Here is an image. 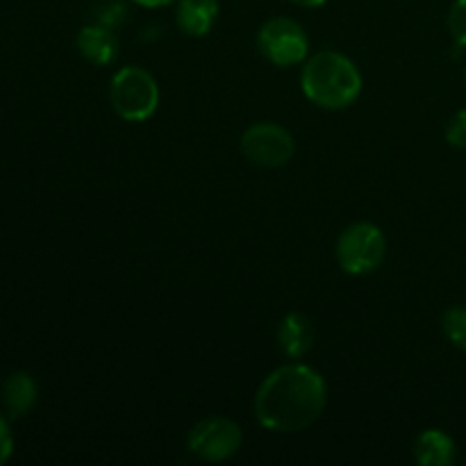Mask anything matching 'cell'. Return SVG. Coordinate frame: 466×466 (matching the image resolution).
<instances>
[{
	"label": "cell",
	"instance_id": "cell-2",
	"mask_svg": "<svg viewBox=\"0 0 466 466\" xmlns=\"http://www.w3.org/2000/svg\"><path fill=\"white\" fill-rule=\"evenodd\" d=\"M362 73L350 57L337 50H321L303 62L300 91L321 109H346L362 94Z\"/></svg>",
	"mask_w": 466,
	"mask_h": 466
},
{
	"label": "cell",
	"instance_id": "cell-3",
	"mask_svg": "<svg viewBox=\"0 0 466 466\" xmlns=\"http://www.w3.org/2000/svg\"><path fill=\"white\" fill-rule=\"evenodd\" d=\"M109 103L123 121H148L159 107L157 80L141 66L118 68L109 82Z\"/></svg>",
	"mask_w": 466,
	"mask_h": 466
},
{
	"label": "cell",
	"instance_id": "cell-4",
	"mask_svg": "<svg viewBox=\"0 0 466 466\" xmlns=\"http://www.w3.org/2000/svg\"><path fill=\"white\" fill-rule=\"evenodd\" d=\"M337 264L349 276L373 273L387 255V237L376 223L358 221L346 228L335 246Z\"/></svg>",
	"mask_w": 466,
	"mask_h": 466
},
{
	"label": "cell",
	"instance_id": "cell-6",
	"mask_svg": "<svg viewBox=\"0 0 466 466\" xmlns=\"http://www.w3.org/2000/svg\"><path fill=\"white\" fill-rule=\"evenodd\" d=\"M244 444L239 423L228 417H208L191 428L187 437L189 453L203 462H226L235 458Z\"/></svg>",
	"mask_w": 466,
	"mask_h": 466
},
{
	"label": "cell",
	"instance_id": "cell-12",
	"mask_svg": "<svg viewBox=\"0 0 466 466\" xmlns=\"http://www.w3.org/2000/svg\"><path fill=\"white\" fill-rule=\"evenodd\" d=\"M414 460L421 466H451L455 462V441L440 428H428L414 441Z\"/></svg>",
	"mask_w": 466,
	"mask_h": 466
},
{
	"label": "cell",
	"instance_id": "cell-11",
	"mask_svg": "<svg viewBox=\"0 0 466 466\" xmlns=\"http://www.w3.org/2000/svg\"><path fill=\"white\" fill-rule=\"evenodd\" d=\"M218 18V0H177L176 23L187 36H205Z\"/></svg>",
	"mask_w": 466,
	"mask_h": 466
},
{
	"label": "cell",
	"instance_id": "cell-7",
	"mask_svg": "<svg viewBox=\"0 0 466 466\" xmlns=\"http://www.w3.org/2000/svg\"><path fill=\"white\" fill-rule=\"evenodd\" d=\"M241 153L255 167L280 168L291 162L296 144L287 127L271 121H262L250 126L241 135Z\"/></svg>",
	"mask_w": 466,
	"mask_h": 466
},
{
	"label": "cell",
	"instance_id": "cell-20",
	"mask_svg": "<svg viewBox=\"0 0 466 466\" xmlns=\"http://www.w3.org/2000/svg\"><path fill=\"white\" fill-rule=\"evenodd\" d=\"M464 85H466V71H464Z\"/></svg>",
	"mask_w": 466,
	"mask_h": 466
},
{
	"label": "cell",
	"instance_id": "cell-19",
	"mask_svg": "<svg viewBox=\"0 0 466 466\" xmlns=\"http://www.w3.org/2000/svg\"><path fill=\"white\" fill-rule=\"evenodd\" d=\"M294 5H299V7H308V9H314V7H321V5H326L328 0H291Z\"/></svg>",
	"mask_w": 466,
	"mask_h": 466
},
{
	"label": "cell",
	"instance_id": "cell-17",
	"mask_svg": "<svg viewBox=\"0 0 466 466\" xmlns=\"http://www.w3.org/2000/svg\"><path fill=\"white\" fill-rule=\"evenodd\" d=\"M14 451V440H12V431L7 426V419L0 414V464L7 462L12 458Z\"/></svg>",
	"mask_w": 466,
	"mask_h": 466
},
{
	"label": "cell",
	"instance_id": "cell-18",
	"mask_svg": "<svg viewBox=\"0 0 466 466\" xmlns=\"http://www.w3.org/2000/svg\"><path fill=\"white\" fill-rule=\"evenodd\" d=\"M130 3L139 5V7H146V9H157V7H167V5L177 3V0H130Z\"/></svg>",
	"mask_w": 466,
	"mask_h": 466
},
{
	"label": "cell",
	"instance_id": "cell-5",
	"mask_svg": "<svg viewBox=\"0 0 466 466\" xmlns=\"http://www.w3.org/2000/svg\"><path fill=\"white\" fill-rule=\"evenodd\" d=\"M258 48L273 66H296L308 59L309 39L303 25L289 16L268 18L258 32Z\"/></svg>",
	"mask_w": 466,
	"mask_h": 466
},
{
	"label": "cell",
	"instance_id": "cell-1",
	"mask_svg": "<svg viewBox=\"0 0 466 466\" xmlns=\"http://www.w3.org/2000/svg\"><path fill=\"white\" fill-rule=\"evenodd\" d=\"M328 405V385L317 369L291 362L268 373L255 394V419L280 435L308 431Z\"/></svg>",
	"mask_w": 466,
	"mask_h": 466
},
{
	"label": "cell",
	"instance_id": "cell-14",
	"mask_svg": "<svg viewBox=\"0 0 466 466\" xmlns=\"http://www.w3.org/2000/svg\"><path fill=\"white\" fill-rule=\"evenodd\" d=\"M449 32L458 48H466V0H455L449 9Z\"/></svg>",
	"mask_w": 466,
	"mask_h": 466
},
{
	"label": "cell",
	"instance_id": "cell-13",
	"mask_svg": "<svg viewBox=\"0 0 466 466\" xmlns=\"http://www.w3.org/2000/svg\"><path fill=\"white\" fill-rule=\"evenodd\" d=\"M441 330L446 339L466 353V305H453L441 317Z\"/></svg>",
	"mask_w": 466,
	"mask_h": 466
},
{
	"label": "cell",
	"instance_id": "cell-16",
	"mask_svg": "<svg viewBox=\"0 0 466 466\" xmlns=\"http://www.w3.org/2000/svg\"><path fill=\"white\" fill-rule=\"evenodd\" d=\"M103 9L105 14H98L96 16L94 23H100V25H107V27H114L116 30L118 23L123 21V16H126V9H123L121 3H116V0H112V3H107Z\"/></svg>",
	"mask_w": 466,
	"mask_h": 466
},
{
	"label": "cell",
	"instance_id": "cell-15",
	"mask_svg": "<svg viewBox=\"0 0 466 466\" xmlns=\"http://www.w3.org/2000/svg\"><path fill=\"white\" fill-rule=\"evenodd\" d=\"M446 141L458 150H466V107L455 112L446 126Z\"/></svg>",
	"mask_w": 466,
	"mask_h": 466
},
{
	"label": "cell",
	"instance_id": "cell-10",
	"mask_svg": "<svg viewBox=\"0 0 466 466\" xmlns=\"http://www.w3.org/2000/svg\"><path fill=\"white\" fill-rule=\"evenodd\" d=\"M36 396V382L30 373H12L7 380L3 382L0 390V400H3V410L7 412V419H23L35 410Z\"/></svg>",
	"mask_w": 466,
	"mask_h": 466
},
{
	"label": "cell",
	"instance_id": "cell-9",
	"mask_svg": "<svg viewBox=\"0 0 466 466\" xmlns=\"http://www.w3.org/2000/svg\"><path fill=\"white\" fill-rule=\"evenodd\" d=\"M317 339V330L309 317L300 312H289L278 326V344L289 360H300L309 353Z\"/></svg>",
	"mask_w": 466,
	"mask_h": 466
},
{
	"label": "cell",
	"instance_id": "cell-8",
	"mask_svg": "<svg viewBox=\"0 0 466 466\" xmlns=\"http://www.w3.org/2000/svg\"><path fill=\"white\" fill-rule=\"evenodd\" d=\"M77 50L94 66H109L118 57L116 30L100 23H89L77 32Z\"/></svg>",
	"mask_w": 466,
	"mask_h": 466
}]
</instances>
